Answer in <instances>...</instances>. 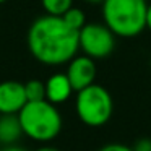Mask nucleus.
I'll return each instance as SVG.
<instances>
[{
  "label": "nucleus",
  "mask_w": 151,
  "mask_h": 151,
  "mask_svg": "<svg viewBox=\"0 0 151 151\" xmlns=\"http://www.w3.org/2000/svg\"><path fill=\"white\" fill-rule=\"evenodd\" d=\"M26 39L31 55L44 65L68 63L80 49L78 31L70 28L62 17L47 13L33 21Z\"/></svg>",
  "instance_id": "nucleus-1"
},
{
  "label": "nucleus",
  "mask_w": 151,
  "mask_h": 151,
  "mask_svg": "<svg viewBox=\"0 0 151 151\" xmlns=\"http://www.w3.org/2000/svg\"><path fill=\"white\" fill-rule=\"evenodd\" d=\"M146 0H104V24L120 37H135L146 28Z\"/></svg>",
  "instance_id": "nucleus-2"
},
{
  "label": "nucleus",
  "mask_w": 151,
  "mask_h": 151,
  "mask_svg": "<svg viewBox=\"0 0 151 151\" xmlns=\"http://www.w3.org/2000/svg\"><path fill=\"white\" fill-rule=\"evenodd\" d=\"M23 133L36 141H50L62 130V115L47 99L28 101L18 112Z\"/></svg>",
  "instance_id": "nucleus-3"
},
{
  "label": "nucleus",
  "mask_w": 151,
  "mask_h": 151,
  "mask_svg": "<svg viewBox=\"0 0 151 151\" xmlns=\"http://www.w3.org/2000/svg\"><path fill=\"white\" fill-rule=\"evenodd\" d=\"M76 114L78 119L88 127H102L112 117L114 102L112 96L104 86L93 85L80 89L76 94Z\"/></svg>",
  "instance_id": "nucleus-4"
},
{
  "label": "nucleus",
  "mask_w": 151,
  "mask_h": 151,
  "mask_svg": "<svg viewBox=\"0 0 151 151\" xmlns=\"http://www.w3.org/2000/svg\"><path fill=\"white\" fill-rule=\"evenodd\" d=\"M78 42L85 55L99 60L112 54L115 47V34L106 24L86 23L78 31Z\"/></svg>",
  "instance_id": "nucleus-5"
},
{
  "label": "nucleus",
  "mask_w": 151,
  "mask_h": 151,
  "mask_svg": "<svg viewBox=\"0 0 151 151\" xmlns=\"http://www.w3.org/2000/svg\"><path fill=\"white\" fill-rule=\"evenodd\" d=\"M96 63L94 59L88 55H78L73 57L68 62V68H67V76H68L70 83L73 86V91L78 93L80 89L86 88V86L93 85L96 80Z\"/></svg>",
  "instance_id": "nucleus-6"
},
{
  "label": "nucleus",
  "mask_w": 151,
  "mask_h": 151,
  "mask_svg": "<svg viewBox=\"0 0 151 151\" xmlns=\"http://www.w3.org/2000/svg\"><path fill=\"white\" fill-rule=\"evenodd\" d=\"M26 102L24 83L12 80L0 83V114H18Z\"/></svg>",
  "instance_id": "nucleus-7"
},
{
  "label": "nucleus",
  "mask_w": 151,
  "mask_h": 151,
  "mask_svg": "<svg viewBox=\"0 0 151 151\" xmlns=\"http://www.w3.org/2000/svg\"><path fill=\"white\" fill-rule=\"evenodd\" d=\"M73 86L67 73H55L46 81V99L52 104H62L72 96Z\"/></svg>",
  "instance_id": "nucleus-8"
},
{
  "label": "nucleus",
  "mask_w": 151,
  "mask_h": 151,
  "mask_svg": "<svg viewBox=\"0 0 151 151\" xmlns=\"http://www.w3.org/2000/svg\"><path fill=\"white\" fill-rule=\"evenodd\" d=\"M23 135L18 114H0V143L8 146L13 145Z\"/></svg>",
  "instance_id": "nucleus-9"
},
{
  "label": "nucleus",
  "mask_w": 151,
  "mask_h": 151,
  "mask_svg": "<svg viewBox=\"0 0 151 151\" xmlns=\"http://www.w3.org/2000/svg\"><path fill=\"white\" fill-rule=\"evenodd\" d=\"M41 4L47 15L62 17L68 8L73 7V0H41Z\"/></svg>",
  "instance_id": "nucleus-10"
},
{
  "label": "nucleus",
  "mask_w": 151,
  "mask_h": 151,
  "mask_svg": "<svg viewBox=\"0 0 151 151\" xmlns=\"http://www.w3.org/2000/svg\"><path fill=\"white\" fill-rule=\"evenodd\" d=\"M62 18H63V21H65L70 28H73L75 31H80L86 24V15H85V12L80 10V8H76V7L68 8V10L62 15Z\"/></svg>",
  "instance_id": "nucleus-11"
},
{
  "label": "nucleus",
  "mask_w": 151,
  "mask_h": 151,
  "mask_svg": "<svg viewBox=\"0 0 151 151\" xmlns=\"http://www.w3.org/2000/svg\"><path fill=\"white\" fill-rule=\"evenodd\" d=\"M24 93L28 101H41L46 99V83L41 80H29L24 83Z\"/></svg>",
  "instance_id": "nucleus-12"
},
{
  "label": "nucleus",
  "mask_w": 151,
  "mask_h": 151,
  "mask_svg": "<svg viewBox=\"0 0 151 151\" xmlns=\"http://www.w3.org/2000/svg\"><path fill=\"white\" fill-rule=\"evenodd\" d=\"M132 148H133V151H151V140L150 138H140Z\"/></svg>",
  "instance_id": "nucleus-13"
},
{
  "label": "nucleus",
  "mask_w": 151,
  "mask_h": 151,
  "mask_svg": "<svg viewBox=\"0 0 151 151\" xmlns=\"http://www.w3.org/2000/svg\"><path fill=\"white\" fill-rule=\"evenodd\" d=\"M99 151H133V148L125 146V145H120V143H109L106 146H102Z\"/></svg>",
  "instance_id": "nucleus-14"
},
{
  "label": "nucleus",
  "mask_w": 151,
  "mask_h": 151,
  "mask_svg": "<svg viewBox=\"0 0 151 151\" xmlns=\"http://www.w3.org/2000/svg\"><path fill=\"white\" fill-rule=\"evenodd\" d=\"M146 28L151 31V4L148 5V12H146Z\"/></svg>",
  "instance_id": "nucleus-15"
},
{
  "label": "nucleus",
  "mask_w": 151,
  "mask_h": 151,
  "mask_svg": "<svg viewBox=\"0 0 151 151\" xmlns=\"http://www.w3.org/2000/svg\"><path fill=\"white\" fill-rule=\"evenodd\" d=\"M2 151H26V150H23L21 146H15V145H8V146H5Z\"/></svg>",
  "instance_id": "nucleus-16"
},
{
  "label": "nucleus",
  "mask_w": 151,
  "mask_h": 151,
  "mask_svg": "<svg viewBox=\"0 0 151 151\" xmlns=\"http://www.w3.org/2000/svg\"><path fill=\"white\" fill-rule=\"evenodd\" d=\"M36 151H60V150H57V148H54V146H42Z\"/></svg>",
  "instance_id": "nucleus-17"
},
{
  "label": "nucleus",
  "mask_w": 151,
  "mask_h": 151,
  "mask_svg": "<svg viewBox=\"0 0 151 151\" xmlns=\"http://www.w3.org/2000/svg\"><path fill=\"white\" fill-rule=\"evenodd\" d=\"M86 2H89V4H102L104 0H86Z\"/></svg>",
  "instance_id": "nucleus-18"
},
{
  "label": "nucleus",
  "mask_w": 151,
  "mask_h": 151,
  "mask_svg": "<svg viewBox=\"0 0 151 151\" xmlns=\"http://www.w3.org/2000/svg\"><path fill=\"white\" fill-rule=\"evenodd\" d=\"M4 2H7V0H0V4H4Z\"/></svg>",
  "instance_id": "nucleus-19"
}]
</instances>
